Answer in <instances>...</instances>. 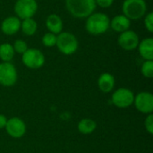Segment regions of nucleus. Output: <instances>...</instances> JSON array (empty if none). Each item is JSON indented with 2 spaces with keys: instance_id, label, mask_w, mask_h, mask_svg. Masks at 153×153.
<instances>
[{
  "instance_id": "0eeeda50",
  "label": "nucleus",
  "mask_w": 153,
  "mask_h": 153,
  "mask_svg": "<svg viewBox=\"0 0 153 153\" xmlns=\"http://www.w3.org/2000/svg\"><path fill=\"white\" fill-rule=\"evenodd\" d=\"M134 94L132 91L126 88H120L117 90L112 94V103L120 108H125L130 107L132 104H134Z\"/></svg>"
},
{
  "instance_id": "f3484780",
  "label": "nucleus",
  "mask_w": 153,
  "mask_h": 153,
  "mask_svg": "<svg viewBox=\"0 0 153 153\" xmlns=\"http://www.w3.org/2000/svg\"><path fill=\"white\" fill-rule=\"evenodd\" d=\"M96 127V122L90 118H83L78 123V130L81 134H90L93 133Z\"/></svg>"
},
{
  "instance_id": "393cba45",
  "label": "nucleus",
  "mask_w": 153,
  "mask_h": 153,
  "mask_svg": "<svg viewBox=\"0 0 153 153\" xmlns=\"http://www.w3.org/2000/svg\"><path fill=\"white\" fill-rule=\"evenodd\" d=\"M113 2H114V0H95V3L102 8L110 7L112 5Z\"/></svg>"
},
{
  "instance_id": "412c9836",
  "label": "nucleus",
  "mask_w": 153,
  "mask_h": 153,
  "mask_svg": "<svg viewBox=\"0 0 153 153\" xmlns=\"http://www.w3.org/2000/svg\"><path fill=\"white\" fill-rule=\"evenodd\" d=\"M42 43L46 47H53L56 43V36L51 32L46 33L42 38Z\"/></svg>"
},
{
  "instance_id": "5701e85b",
  "label": "nucleus",
  "mask_w": 153,
  "mask_h": 153,
  "mask_svg": "<svg viewBox=\"0 0 153 153\" xmlns=\"http://www.w3.org/2000/svg\"><path fill=\"white\" fill-rule=\"evenodd\" d=\"M144 24H145L146 29H147L150 32H152L153 31V13L152 12L149 13L146 15L145 20H144Z\"/></svg>"
},
{
  "instance_id": "a878e982",
  "label": "nucleus",
  "mask_w": 153,
  "mask_h": 153,
  "mask_svg": "<svg viewBox=\"0 0 153 153\" xmlns=\"http://www.w3.org/2000/svg\"><path fill=\"white\" fill-rule=\"evenodd\" d=\"M6 123H7V118L4 115H1L0 114V129L4 128Z\"/></svg>"
},
{
  "instance_id": "6ab92c4d",
  "label": "nucleus",
  "mask_w": 153,
  "mask_h": 153,
  "mask_svg": "<svg viewBox=\"0 0 153 153\" xmlns=\"http://www.w3.org/2000/svg\"><path fill=\"white\" fill-rule=\"evenodd\" d=\"M14 56V50L9 43L0 45V59L3 62H10Z\"/></svg>"
},
{
  "instance_id": "6e6552de",
  "label": "nucleus",
  "mask_w": 153,
  "mask_h": 153,
  "mask_svg": "<svg viewBox=\"0 0 153 153\" xmlns=\"http://www.w3.org/2000/svg\"><path fill=\"white\" fill-rule=\"evenodd\" d=\"M17 81V72L13 64L3 62L0 64V84L5 87L13 86Z\"/></svg>"
},
{
  "instance_id": "2eb2a0df",
  "label": "nucleus",
  "mask_w": 153,
  "mask_h": 153,
  "mask_svg": "<svg viewBox=\"0 0 153 153\" xmlns=\"http://www.w3.org/2000/svg\"><path fill=\"white\" fill-rule=\"evenodd\" d=\"M46 26L48 30L53 34H59L63 29V22L57 14H50L46 21Z\"/></svg>"
},
{
  "instance_id": "9d476101",
  "label": "nucleus",
  "mask_w": 153,
  "mask_h": 153,
  "mask_svg": "<svg viewBox=\"0 0 153 153\" xmlns=\"http://www.w3.org/2000/svg\"><path fill=\"white\" fill-rule=\"evenodd\" d=\"M5 130L7 134L13 137V138H21L26 133V125L25 123L18 118V117H13L7 120V123L5 125Z\"/></svg>"
},
{
  "instance_id": "423d86ee",
  "label": "nucleus",
  "mask_w": 153,
  "mask_h": 153,
  "mask_svg": "<svg viewBox=\"0 0 153 153\" xmlns=\"http://www.w3.org/2000/svg\"><path fill=\"white\" fill-rule=\"evenodd\" d=\"M38 9L36 0H17L14 4V12L22 20L32 18Z\"/></svg>"
},
{
  "instance_id": "ddd939ff",
  "label": "nucleus",
  "mask_w": 153,
  "mask_h": 153,
  "mask_svg": "<svg viewBox=\"0 0 153 153\" xmlns=\"http://www.w3.org/2000/svg\"><path fill=\"white\" fill-rule=\"evenodd\" d=\"M98 85L101 91L106 93L110 92L115 86V78L109 73H103L99 77Z\"/></svg>"
},
{
  "instance_id": "a211bd4d",
  "label": "nucleus",
  "mask_w": 153,
  "mask_h": 153,
  "mask_svg": "<svg viewBox=\"0 0 153 153\" xmlns=\"http://www.w3.org/2000/svg\"><path fill=\"white\" fill-rule=\"evenodd\" d=\"M21 29L25 35L32 36L37 30V22L32 18L24 19L22 22H21Z\"/></svg>"
},
{
  "instance_id": "b1692460",
  "label": "nucleus",
  "mask_w": 153,
  "mask_h": 153,
  "mask_svg": "<svg viewBox=\"0 0 153 153\" xmlns=\"http://www.w3.org/2000/svg\"><path fill=\"white\" fill-rule=\"evenodd\" d=\"M145 128L147 132L151 134H153V115L149 114V116L145 119Z\"/></svg>"
},
{
  "instance_id": "aec40b11",
  "label": "nucleus",
  "mask_w": 153,
  "mask_h": 153,
  "mask_svg": "<svg viewBox=\"0 0 153 153\" xmlns=\"http://www.w3.org/2000/svg\"><path fill=\"white\" fill-rule=\"evenodd\" d=\"M142 74L147 78L153 77V61L146 60L142 65Z\"/></svg>"
},
{
  "instance_id": "4be33fe9",
  "label": "nucleus",
  "mask_w": 153,
  "mask_h": 153,
  "mask_svg": "<svg viewBox=\"0 0 153 153\" xmlns=\"http://www.w3.org/2000/svg\"><path fill=\"white\" fill-rule=\"evenodd\" d=\"M13 48L14 52H17V53H19V54H22V55L28 49L27 44H26L23 40H22V39H17V40H15V42H14Z\"/></svg>"
},
{
  "instance_id": "f8f14e48",
  "label": "nucleus",
  "mask_w": 153,
  "mask_h": 153,
  "mask_svg": "<svg viewBox=\"0 0 153 153\" xmlns=\"http://www.w3.org/2000/svg\"><path fill=\"white\" fill-rule=\"evenodd\" d=\"M21 29L20 19L15 16H10L4 19L1 25V30L5 35H13Z\"/></svg>"
},
{
  "instance_id": "9b49d317",
  "label": "nucleus",
  "mask_w": 153,
  "mask_h": 153,
  "mask_svg": "<svg viewBox=\"0 0 153 153\" xmlns=\"http://www.w3.org/2000/svg\"><path fill=\"white\" fill-rule=\"evenodd\" d=\"M118 44L125 50H134L139 45V37L134 31L127 30L119 35Z\"/></svg>"
},
{
  "instance_id": "f257e3e1",
  "label": "nucleus",
  "mask_w": 153,
  "mask_h": 153,
  "mask_svg": "<svg viewBox=\"0 0 153 153\" xmlns=\"http://www.w3.org/2000/svg\"><path fill=\"white\" fill-rule=\"evenodd\" d=\"M67 11L76 18L90 16L95 10V0H65Z\"/></svg>"
},
{
  "instance_id": "1a4fd4ad",
  "label": "nucleus",
  "mask_w": 153,
  "mask_h": 153,
  "mask_svg": "<svg viewBox=\"0 0 153 153\" xmlns=\"http://www.w3.org/2000/svg\"><path fill=\"white\" fill-rule=\"evenodd\" d=\"M134 103L138 111L143 114H152L153 111V95L147 91H142L134 96Z\"/></svg>"
},
{
  "instance_id": "dca6fc26",
  "label": "nucleus",
  "mask_w": 153,
  "mask_h": 153,
  "mask_svg": "<svg viewBox=\"0 0 153 153\" xmlns=\"http://www.w3.org/2000/svg\"><path fill=\"white\" fill-rule=\"evenodd\" d=\"M139 52L140 55L145 60H152L153 59V39L152 38L144 39L142 42H140Z\"/></svg>"
},
{
  "instance_id": "7ed1b4c3",
  "label": "nucleus",
  "mask_w": 153,
  "mask_h": 153,
  "mask_svg": "<svg viewBox=\"0 0 153 153\" xmlns=\"http://www.w3.org/2000/svg\"><path fill=\"white\" fill-rule=\"evenodd\" d=\"M122 10L129 20H137L146 13L147 5L144 0H125Z\"/></svg>"
},
{
  "instance_id": "20e7f679",
  "label": "nucleus",
  "mask_w": 153,
  "mask_h": 153,
  "mask_svg": "<svg viewBox=\"0 0 153 153\" xmlns=\"http://www.w3.org/2000/svg\"><path fill=\"white\" fill-rule=\"evenodd\" d=\"M57 48L65 55H72L78 48V40L76 37L70 32H60L56 37Z\"/></svg>"
},
{
  "instance_id": "4468645a",
  "label": "nucleus",
  "mask_w": 153,
  "mask_h": 153,
  "mask_svg": "<svg viewBox=\"0 0 153 153\" xmlns=\"http://www.w3.org/2000/svg\"><path fill=\"white\" fill-rule=\"evenodd\" d=\"M110 25H111V28L117 31V32H124L126 30H127L129 28H130V25H131V22L130 20L125 16L124 14L123 15H117V16H115L112 20H111V22H110Z\"/></svg>"
},
{
  "instance_id": "f03ea898",
  "label": "nucleus",
  "mask_w": 153,
  "mask_h": 153,
  "mask_svg": "<svg viewBox=\"0 0 153 153\" xmlns=\"http://www.w3.org/2000/svg\"><path fill=\"white\" fill-rule=\"evenodd\" d=\"M110 26V20L108 15L102 13H91L88 16L85 23L86 30L92 35H100L106 32Z\"/></svg>"
},
{
  "instance_id": "39448f33",
  "label": "nucleus",
  "mask_w": 153,
  "mask_h": 153,
  "mask_svg": "<svg viewBox=\"0 0 153 153\" xmlns=\"http://www.w3.org/2000/svg\"><path fill=\"white\" fill-rule=\"evenodd\" d=\"M22 63L28 68L38 69L45 63V56L41 51L36 48H28L22 56Z\"/></svg>"
}]
</instances>
